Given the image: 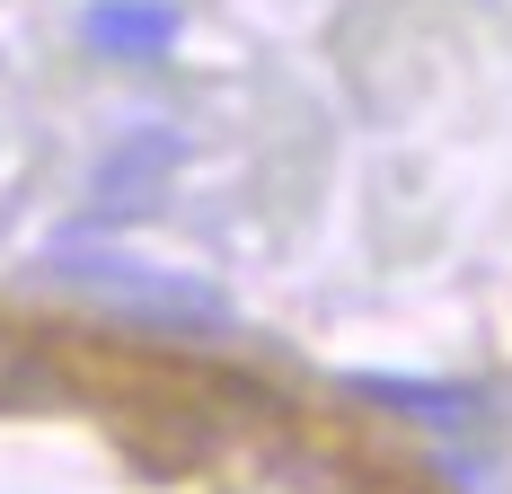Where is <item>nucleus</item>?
<instances>
[{
    "label": "nucleus",
    "mask_w": 512,
    "mask_h": 494,
    "mask_svg": "<svg viewBox=\"0 0 512 494\" xmlns=\"http://www.w3.org/2000/svg\"><path fill=\"white\" fill-rule=\"evenodd\" d=\"M212 486L221 494H389L362 459H345L318 433H292L274 415H248L230 433V450L212 459Z\"/></svg>",
    "instance_id": "f257e3e1"
},
{
    "label": "nucleus",
    "mask_w": 512,
    "mask_h": 494,
    "mask_svg": "<svg viewBox=\"0 0 512 494\" xmlns=\"http://www.w3.org/2000/svg\"><path fill=\"white\" fill-rule=\"evenodd\" d=\"M71 283H89L98 300L115 309H133V318H168V327H221V300L195 292V283H168V274H142V265H124V256H71L62 265Z\"/></svg>",
    "instance_id": "f03ea898"
},
{
    "label": "nucleus",
    "mask_w": 512,
    "mask_h": 494,
    "mask_svg": "<svg viewBox=\"0 0 512 494\" xmlns=\"http://www.w3.org/2000/svg\"><path fill=\"white\" fill-rule=\"evenodd\" d=\"M80 36L98 53H124V62H151V53L177 45V9L168 0H89Z\"/></svg>",
    "instance_id": "7ed1b4c3"
},
{
    "label": "nucleus",
    "mask_w": 512,
    "mask_h": 494,
    "mask_svg": "<svg viewBox=\"0 0 512 494\" xmlns=\"http://www.w3.org/2000/svg\"><path fill=\"white\" fill-rule=\"evenodd\" d=\"M71 371H62V353L45 336H18V327H0V406H45Z\"/></svg>",
    "instance_id": "20e7f679"
},
{
    "label": "nucleus",
    "mask_w": 512,
    "mask_h": 494,
    "mask_svg": "<svg viewBox=\"0 0 512 494\" xmlns=\"http://www.w3.org/2000/svg\"><path fill=\"white\" fill-rule=\"evenodd\" d=\"M168 159H177V142H168V133H142V142H124L115 159H106L98 195H106V203H142V177H159Z\"/></svg>",
    "instance_id": "39448f33"
}]
</instances>
